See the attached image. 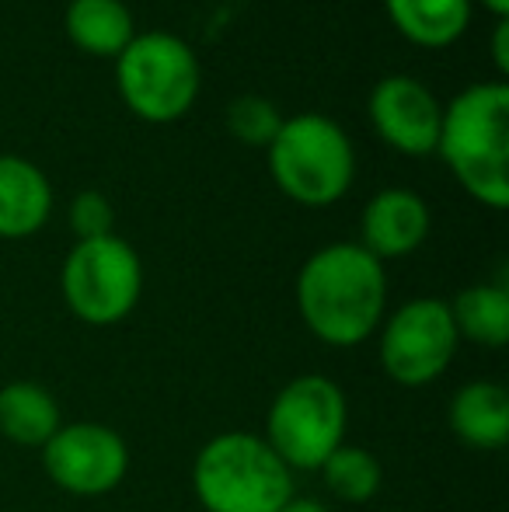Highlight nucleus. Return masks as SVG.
Listing matches in <instances>:
<instances>
[{"instance_id": "1", "label": "nucleus", "mask_w": 509, "mask_h": 512, "mask_svg": "<svg viewBox=\"0 0 509 512\" xmlns=\"http://www.w3.org/2000/svg\"><path fill=\"white\" fill-rule=\"evenodd\" d=\"M297 310L318 342L356 349L384 321V262L356 241L325 244L297 272Z\"/></svg>"}, {"instance_id": "2", "label": "nucleus", "mask_w": 509, "mask_h": 512, "mask_svg": "<svg viewBox=\"0 0 509 512\" xmlns=\"http://www.w3.org/2000/svg\"><path fill=\"white\" fill-rule=\"evenodd\" d=\"M436 154L475 203L509 206V88L503 81L471 84L443 108Z\"/></svg>"}, {"instance_id": "3", "label": "nucleus", "mask_w": 509, "mask_h": 512, "mask_svg": "<svg viewBox=\"0 0 509 512\" xmlns=\"http://www.w3.org/2000/svg\"><path fill=\"white\" fill-rule=\"evenodd\" d=\"M192 492L206 512H279L293 471L255 432H220L192 460Z\"/></svg>"}, {"instance_id": "4", "label": "nucleus", "mask_w": 509, "mask_h": 512, "mask_svg": "<svg viewBox=\"0 0 509 512\" xmlns=\"http://www.w3.org/2000/svg\"><path fill=\"white\" fill-rule=\"evenodd\" d=\"M269 175L297 206L325 209L339 203L356 178V150L346 129L318 112L283 119L269 143Z\"/></svg>"}, {"instance_id": "5", "label": "nucleus", "mask_w": 509, "mask_h": 512, "mask_svg": "<svg viewBox=\"0 0 509 512\" xmlns=\"http://www.w3.org/2000/svg\"><path fill=\"white\" fill-rule=\"evenodd\" d=\"M116 88L136 119L164 126L196 105L203 67L185 39L171 32H143L116 56Z\"/></svg>"}, {"instance_id": "6", "label": "nucleus", "mask_w": 509, "mask_h": 512, "mask_svg": "<svg viewBox=\"0 0 509 512\" xmlns=\"http://www.w3.org/2000/svg\"><path fill=\"white\" fill-rule=\"evenodd\" d=\"M349 405L332 377H293L265 411V443L290 471H318L346 443Z\"/></svg>"}, {"instance_id": "7", "label": "nucleus", "mask_w": 509, "mask_h": 512, "mask_svg": "<svg viewBox=\"0 0 509 512\" xmlns=\"http://www.w3.org/2000/svg\"><path fill=\"white\" fill-rule=\"evenodd\" d=\"M60 290L77 321L112 328L140 304L143 262L119 234L77 241L60 269Z\"/></svg>"}, {"instance_id": "8", "label": "nucleus", "mask_w": 509, "mask_h": 512, "mask_svg": "<svg viewBox=\"0 0 509 512\" xmlns=\"http://www.w3.org/2000/svg\"><path fill=\"white\" fill-rule=\"evenodd\" d=\"M457 328L450 304L440 297H415L381 321V370L401 387H426L450 370L457 356Z\"/></svg>"}, {"instance_id": "9", "label": "nucleus", "mask_w": 509, "mask_h": 512, "mask_svg": "<svg viewBox=\"0 0 509 512\" xmlns=\"http://www.w3.org/2000/svg\"><path fill=\"white\" fill-rule=\"evenodd\" d=\"M42 471L60 492L98 499L116 492L129 471V446L102 422H70L42 446Z\"/></svg>"}, {"instance_id": "10", "label": "nucleus", "mask_w": 509, "mask_h": 512, "mask_svg": "<svg viewBox=\"0 0 509 512\" xmlns=\"http://www.w3.org/2000/svg\"><path fill=\"white\" fill-rule=\"evenodd\" d=\"M370 122H374L377 136L394 147L398 154L408 157H426L436 154V140H440V122L443 105L422 81L408 74L381 77L370 91L367 102Z\"/></svg>"}, {"instance_id": "11", "label": "nucleus", "mask_w": 509, "mask_h": 512, "mask_svg": "<svg viewBox=\"0 0 509 512\" xmlns=\"http://www.w3.org/2000/svg\"><path fill=\"white\" fill-rule=\"evenodd\" d=\"M429 206L412 189H384L363 206L360 216V241L374 258H405L422 248L429 237Z\"/></svg>"}, {"instance_id": "12", "label": "nucleus", "mask_w": 509, "mask_h": 512, "mask_svg": "<svg viewBox=\"0 0 509 512\" xmlns=\"http://www.w3.org/2000/svg\"><path fill=\"white\" fill-rule=\"evenodd\" d=\"M53 213V185L32 161L0 154V241L39 234Z\"/></svg>"}, {"instance_id": "13", "label": "nucleus", "mask_w": 509, "mask_h": 512, "mask_svg": "<svg viewBox=\"0 0 509 512\" xmlns=\"http://www.w3.org/2000/svg\"><path fill=\"white\" fill-rule=\"evenodd\" d=\"M450 429L475 450H503L509 439V394L496 380H471L450 401Z\"/></svg>"}, {"instance_id": "14", "label": "nucleus", "mask_w": 509, "mask_h": 512, "mask_svg": "<svg viewBox=\"0 0 509 512\" xmlns=\"http://www.w3.org/2000/svg\"><path fill=\"white\" fill-rule=\"evenodd\" d=\"M63 425L60 405L53 391H46L35 380H14L0 387V436L14 446L42 450L53 439V432Z\"/></svg>"}, {"instance_id": "15", "label": "nucleus", "mask_w": 509, "mask_h": 512, "mask_svg": "<svg viewBox=\"0 0 509 512\" xmlns=\"http://www.w3.org/2000/svg\"><path fill=\"white\" fill-rule=\"evenodd\" d=\"M384 11L398 35L422 49L454 46L471 25V0H384Z\"/></svg>"}, {"instance_id": "16", "label": "nucleus", "mask_w": 509, "mask_h": 512, "mask_svg": "<svg viewBox=\"0 0 509 512\" xmlns=\"http://www.w3.org/2000/svg\"><path fill=\"white\" fill-rule=\"evenodd\" d=\"M63 28L81 53L98 60H116L136 35L133 14L123 0H70Z\"/></svg>"}, {"instance_id": "17", "label": "nucleus", "mask_w": 509, "mask_h": 512, "mask_svg": "<svg viewBox=\"0 0 509 512\" xmlns=\"http://www.w3.org/2000/svg\"><path fill=\"white\" fill-rule=\"evenodd\" d=\"M450 317H454L457 338H468L485 349H503L509 342V293L503 286H464L450 304Z\"/></svg>"}, {"instance_id": "18", "label": "nucleus", "mask_w": 509, "mask_h": 512, "mask_svg": "<svg viewBox=\"0 0 509 512\" xmlns=\"http://www.w3.org/2000/svg\"><path fill=\"white\" fill-rule=\"evenodd\" d=\"M318 471H321V478H325L328 492L339 502H349V506L370 502L384 485V471L374 453L363 450V446H349V443H342Z\"/></svg>"}, {"instance_id": "19", "label": "nucleus", "mask_w": 509, "mask_h": 512, "mask_svg": "<svg viewBox=\"0 0 509 512\" xmlns=\"http://www.w3.org/2000/svg\"><path fill=\"white\" fill-rule=\"evenodd\" d=\"M283 126V112L262 95H241L227 105V129L248 147H269Z\"/></svg>"}, {"instance_id": "20", "label": "nucleus", "mask_w": 509, "mask_h": 512, "mask_svg": "<svg viewBox=\"0 0 509 512\" xmlns=\"http://www.w3.org/2000/svg\"><path fill=\"white\" fill-rule=\"evenodd\" d=\"M70 227H74L77 241H95V237L116 234V209L109 196L98 189H84L70 203Z\"/></svg>"}, {"instance_id": "21", "label": "nucleus", "mask_w": 509, "mask_h": 512, "mask_svg": "<svg viewBox=\"0 0 509 512\" xmlns=\"http://www.w3.org/2000/svg\"><path fill=\"white\" fill-rule=\"evenodd\" d=\"M492 60H496L499 74H509V18L496 21V32H492Z\"/></svg>"}, {"instance_id": "22", "label": "nucleus", "mask_w": 509, "mask_h": 512, "mask_svg": "<svg viewBox=\"0 0 509 512\" xmlns=\"http://www.w3.org/2000/svg\"><path fill=\"white\" fill-rule=\"evenodd\" d=\"M279 512H328V509L321 506L318 499H307V495H290V499H286V506Z\"/></svg>"}, {"instance_id": "23", "label": "nucleus", "mask_w": 509, "mask_h": 512, "mask_svg": "<svg viewBox=\"0 0 509 512\" xmlns=\"http://www.w3.org/2000/svg\"><path fill=\"white\" fill-rule=\"evenodd\" d=\"M482 7L489 14H496V21L499 18H509V0H482Z\"/></svg>"}]
</instances>
